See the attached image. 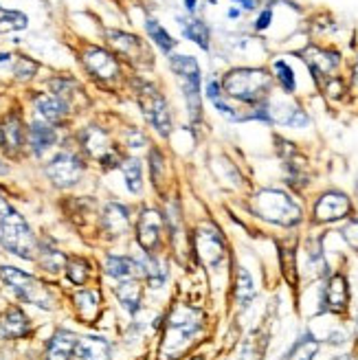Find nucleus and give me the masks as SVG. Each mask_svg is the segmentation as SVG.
<instances>
[{
    "mask_svg": "<svg viewBox=\"0 0 358 360\" xmlns=\"http://www.w3.org/2000/svg\"><path fill=\"white\" fill-rule=\"evenodd\" d=\"M205 328V314L198 308L183 303L176 305L165 323L163 343H160V358L163 360H176L183 356Z\"/></svg>",
    "mask_w": 358,
    "mask_h": 360,
    "instance_id": "1",
    "label": "nucleus"
},
{
    "mask_svg": "<svg viewBox=\"0 0 358 360\" xmlns=\"http://www.w3.org/2000/svg\"><path fill=\"white\" fill-rule=\"evenodd\" d=\"M250 207H253V213L257 218L277 226L293 229L303 220V211L299 202L290 193H286L281 189H260L253 195V205Z\"/></svg>",
    "mask_w": 358,
    "mask_h": 360,
    "instance_id": "2",
    "label": "nucleus"
},
{
    "mask_svg": "<svg viewBox=\"0 0 358 360\" xmlns=\"http://www.w3.org/2000/svg\"><path fill=\"white\" fill-rule=\"evenodd\" d=\"M0 244H3L9 253L31 259L35 255V238L25 222V218L18 213L9 202L7 198L0 191Z\"/></svg>",
    "mask_w": 358,
    "mask_h": 360,
    "instance_id": "3",
    "label": "nucleus"
},
{
    "mask_svg": "<svg viewBox=\"0 0 358 360\" xmlns=\"http://www.w3.org/2000/svg\"><path fill=\"white\" fill-rule=\"evenodd\" d=\"M271 75L262 68H236L226 73V77L220 82L222 90L231 97L242 103H262L268 97L271 90Z\"/></svg>",
    "mask_w": 358,
    "mask_h": 360,
    "instance_id": "4",
    "label": "nucleus"
},
{
    "mask_svg": "<svg viewBox=\"0 0 358 360\" xmlns=\"http://www.w3.org/2000/svg\"><path fill=\"white\" fill-rule=\"evenodd\" d=\"M0 279L11 288L18 299L33 303L44 310H53V297L49 292V288L35 277L23 273V270H18L13 266H3L0 268Z\"/></svg>",
    "mask_w": 358,
    "mask_h": 360,
    "instance_id": "5",
    "label": "nucleus"
},
{
    "mask_svg": "<svg viewBox=\"0 0 358 360\" xmlns=\"http://www.w3.org/2000/svg\"><path fill=\"white\" fill-rule=\"evenodd\" d=\"M170 66L183 82V95L191 121L200 117V66L191 56H170Z\"/></svg>",
    "mask_w": 358,
    "mask_h": 360,
    "instance_id": "6",
    "label": "nucleus"
},
{
    "mask_svg": "<svg viewBox=\"0 0 358 360\" xmlns=\"http://www.w3.org/2000/svg\"><path fill=\"white\" fill-rule=\"evenodd\" d=\"M136 97H139V105H141L143 115H146L148 123L160 136H170V132H172V112H170V105H167L165 97L160 95L154 86H150L146 82H139Z\"/></svg>",
    "mask_w": 358,
    "mask_h": 360,
    "instance_id": "7",
    "label": "nucleus"
},
{
    "mask_svg": "<svg viewBox=\"0 0 358 360\" xmlns=\"http://www.w3.org/2000/svg\"><path fill=\"white\" fill-rule=\"evenodd\" d=\"M321 314H345L350 305V283L343 273H334L328 277L326 285L321 288L319 299Z\"/></svg>",
    "mask_w": 358,
    "mask_h": 360,
    "instance_id": "8",
    "label": "nucleus"
},
{
    "mask_svg": "<svg viewBox=\"0 0 358 360\" xmlns=\"http://www.w3.org/2000/svg\"><path fill=\"white\" fill-rule=\"evenodd\" d=\"M314 215V222H338V220H345L352 215V200L350 195L338 191V189H330L326 193L319 195V200L314 202L312 209Z\"/></svg>",
    "mask_w": 358,
    "mask_h": 360,
    "instance_id": "9",
    "label": "nucleus"
},
{
    "mask_svg": "<svg viewBox=\"0 0 358 360\" xmlns=\"http://www.w3.org/2000/svg\"><path fill=\"white\" fill-rule=\"evenodd\" d=\"M193 246H196V253H198L200 262L209 268H218L226 255L224 240L213 226H200L193 238Z\"/></svg>",
    "mask_w": 358,
    "mask_h": 360,
    "instance_id": "10",
    "label": "nucleus"
},
{
    "mask_svg": "<svg viewBox=\"0 0 358 360\" xmlns=\"http://www.w3.org/2000/svg\"><path fill=\"white\" fill-rule=\"evenodd\" d=\"M84 174V165L82 160L70 154V152H62L46 165V176L53 180V185L58 187H73L79 183V178Z\"/></svg>",
    "mask_w": 358,
    "mask_h": 360,
    "instance_id": "11",
    "label": "nucleus"
},
{
    "mask_svg": "<svg viewBox=\"0 0 358 360\" xmlns=\"http://www.w3.org/2000/svg\"><path fill=\"white\" fill-rule=\"evenodd\" d=\"M160 233H163V218H160L154 209H146L141 213L139 224H136V240L146 253L156 250L160 242Z\"/></svg>",
    "mask_w": 358,
    "mask_h": 360,
    "instance_id": "12",
    "label": "nucleus"
},
{
    "mask_svg": "<svg viewBox=\"0 0 358 360\" xmlns=\"http://www.w3.org/2000/svg\"><path fill=\"white\" fill-rule=\"evenodd\" d=\"M84 148L88 150V154H91L93 158H97L99 163H103V165H119L117 163L119 154L113 148L108 134H106L103 130H99V128H88L84 132Z\"/></svg>",
    "mask_w": 358,
    "mask_h": 360,
    "instance_id": "13",
    "label": "nucleus"
},
{
    "mask_svg": "<svg viewBox=\"0 0 358 360\" xmlns=\"http://www.w3.org/2000/svg\"><path fill=\"white\" fill-rule=\"evenodd\" d=\"M84 64L86 68L91 70L95 77H101V79H115L119 75V66H117V60L110 56V53H106L103 49H97V46H91L84 51Z\"/></svg>",
    "mask_w": 358,
    "mask_h": 360,
    "instance_id": "14",
    "label": "nucleus"
},
{
    "mask_svg": "<svg viewBox=\"0 0 358 360\" xmlns=\"http://www.w3.org/2000/svg\"><path fill=\"white\" fill-rule=\"evenodd\" d=\"M268 110H271V121L277 125H286V128H306L310 123V117L306 115V110H301L295 103L268 101Z\"/></svg>",
    "mask_w": 358,
    "mask_h": 360,
    "instance_id": "15",
    "label": "nucleus"
},
{
    "mask_svg": "<svg viewBox=\"0 0 358 360\" xmlns=\"http://www.w3.org/2000/svg\"><path fill=\"white\" fill-rule=\"evenodd\" d=\"M75 349H77V336L73 332L60 330V332H56V336L51 338L44 360H70L75 354Z\"/></svg>",
    "mask_w": 358,
    "mask_h": 360,
    "instance_id": "16",
    "label": "nucleus"
},
{
    "mask_svg": "<svg viewBox=\"0 0 358 360\" xmlns=\"http://www.w3.org/2000/svg\"><path fill=\"white\" fill-rule=\"evenodd\" d=\"M29 332V321L20 308H9L0 319V338H23Z\"/></svg>",
    "mask_w": 358,
    "mask_h": 360,
    "instance_id": "17",
    "label": "nucleus"
},
{
    "mask_svg": "<svg viewBox=\"0 0 358 360\" xmlns=\"http://www.w3.org/2000/svg\"><path fill=\"white\" fill-rule=\"evenodd\" d=\"M58 139L56 128H51L49 121H33L31 128H29V143H31V150L33 154H44L53 143Z\"/></svg>",
    "mask_w": 358,
    "mask_h": 360,
    "instance_id": "18",
    "label": "nucleus"
},
{
    "mask_svg": "<svg viewBox=\"0 0 358 360\" xmlns=\"http://www.w3.org/2000/svg\"><path fill=\"white\" fill-rule=\"evenodd\" d=\"M79 360H110V343L101 336H84L77 340Z\"/></svg>",
    "mask_w": 358,
    "mask_h": 360,
    "instance_id": "19",
    "label": "nucleus"
},
{
    "mask_svg": "<svg viewBox=\"0 0 358 360\" xmlns=\"http://www.w3.org/2000/svg\"><path fill=\"white\" fill-rule=\"evenodd\" d=\"M35 110H38V115L44 121L56 123L66 117L68 105L60 95H40V97H35Z\"/></svg>",
    "mask_w": 358,
    "mask_h": 360,
    "instance_id": "20",
    "label": "nucleus"
},
{
    "mask_svg": "<svg viewBox=\"0 0 358 360\" xmlns=\"http://www.w3.org/2000/svg\"><path fill=\"white\" fill-rule=\"evenodd\" d=\"M308 62L310 70L314 79H319L321 75H328L338 66V53H328V51H321V49H310L308 51V58H303Z\"/></svg>",
    "mask_w": 358,
    "mask_h": 360,
    "instance_id": "21",
    "label": "nucleus"
},
{
    "mask_svg": "<svg viewBox=\"0 0 358 360\" xmlns=\"http://www.w3.org/2000/svg\"><path fill=\"white\" fill-rule=\"evenodd\" d=\"M106 273L115 279H132L134 275H141V266L136 259L121 257V255H108L106 257Z\"/></svg>",
    "mask_w": 358,
    "mask_h": 360,
    "instance_id": "22",
    "label": "nucleus"
},
{
    "mask_svg": "<svg viewBox=\"0 0 358 360\" xmlns=\"http://www.w3.org/2000/svg\"><path fill=\"white\" fill-rule=\"evenodd\" d=\"M115 295H117L119 303L130 314H136L139 312V308H141V285L134 279H123L115 288Z\"/></svg>",
    "mask_w": 358,
    "mask_h": 360,
    "instance_id": "23",
    "label": "nucleus"
},
{
    "mask_svg": "<svg viewBox=\"0 0 358 360\" xmlns=\"http://www.w3.org/2000/svg\"><path fill=\"white\" fill-rule=\"evenodd\" d=\"M108 38L110 42L117 46V51H121L123 56L128 58H146V49H143L141 40L136 35H130V33H123V31H108Z\"/></svg>",
    "mask_w": 358,
    "mask_h": 360,
    "instance_id": "24",
    "label": "nucleus"
},
{
    "mask_svg": "<svg viewBox=\"0 0 358 360\" xmlns=\"http://www.w3.org/2000/svg\"><path fill=\"white\" fill-rule=\"evenodd\" d=\"M130 218H128V209L121 207V205H108L103 211V226L113 236H121V233L128 231Z\"/></svg>",
    "mask_w": 358,
    "mask_h": 360,
    "instance_id": "25",
    "label": "nucleus"
},
{
    "mask_svg": "<svg viewBox=\"0 0 358 360\" xmlns=\"http://www.w3.org/2000/svg\"><path fill=\"white\" fill-rule=\"evenodd\" d=\"M255 295H257V288H255L253 277H250L246 268H240L236 277V299L240 303V308L246 310L248 305L255 301Z\"/></svg>",
    "mask_w": 358,
    "mask_h": 360,
    "instance_id": "26",
    "label": "nucleus"
},
{
    "mask_svg": "<svg viewBox=\"0 0 358 360\" xmlns=\"http://www.w3.org/2000/svg\"><path fill=\"white\" fill-rule=\"evenodd\" d=\"M319 352V340L312 332H306L301 338H297V343L290 347L286 360H314Z\"/></svg>",
    "mask_w": 358,
    "mask_h": 360,
    "instance_id": "27",
    "label": "nucleus"
},
{
    "mask_svg": "<svg viewBox=\"0 0 358 360\" xmlns=\"http://www.w3.org/2000/svg\"><path fill=\"white\" fill-rule=\"evenodd\" d=\"M146 31H148V35L152 38V42L163 51V53H167V56H172L174 53V49H176V40L172 38V35L160 27V22L158 20H154V18H150V20L146 22Z\"/></svg>",
    "mask_w": 358,
    "mask_h": 360,
    "instance_id": "28",
    "label": "nucleus"
},
{
    "mask_svg": "<svg viewBox=\"0 0 358 360\" xmlns=\"http://www.w3.org/2000/svg\"><path fill=\"white\" fill-rule=\"evenodd\" d=\"M75 305H77L79 316L86 323H93L95 316H97V310H99V297H97V292L82 290V292L75 295Z\"/></svg>",
    "mask_w": 358,
    "mask_h": 360,
    "instance_id": "29",
    "label": "nucleus"
},
{
    "mask_svg": "<svg viewBox=\"0 0 358 360\" xmlns=\"http://www.w3.org/2000/svg\"><path fill=\"white\" fill-rule=\"evenodd\" d=\"M181 27H183V35L187 40L196 42L203 51H209V27L203 22V20H187V25L181 20Z\"/></svg>",
    "mask_w": 358,
    "mask_h": 360,
    "instance_id": "30",
    "label": "nucleus"
},
{
    "mask_svg": "<svg viewBox=\"0 0 358 360\" xmlns=\"http://www.w3.org/2000/svg\"><path fill=\"white\" fill-rule=\"evenodd\" d=\"M27 25H29V18L23 11L0 7V33L23 31V29H27Z\"/></svg>",
    "mask_w": 358,
    "mask_h": 360,
    "instance_id": "31",
    "label": "nucleus"
},
{
    "mask_svg": "<svg viewBox=\"0 0 358 360\" xmlns=\"http://www.w3.org/2000/svg\"><path fill=\"white\" fill-rule=\"evenodd\" d=\"M273 70H275V77L281 86V90L286 95H293L297 90V79H295V70L293 66L286 62V60H275L273 64Z\"/></svg>",
    "mask_w": 358,
    "mask_h": 360,
    "instance_id": "32",
    "label": "nucleus"
},
{
    "mask_svg": "<svg viewBox=\"0 0 358 360\" xmlns=\"http://www.w3.org/2000/svg\"><path fill=\"white\" fill-rule=\"evenodd\" d=\"M308 266L314 270L317 277L328 275V262L324 255V244H321V240L308 244Z\"/></svg>",
    "mask_w": 358,
    "mask_h": 360,
    "instance_id": "33",
    "label": "nucleus"
},
{
    "mask_svg": "<svg viewBox=\"0 0 358 360\" xmlns=\"http://www.w3.org/2000/svg\"><path fill=\"white\" fill-rule=\"evenodd\" d=\"M123 169V176H125V185H128V189L132 193H139L141 187H143V172H141V163L136 158H130L125 160V163L121 165Z\"/></svg>",
    "mask_w": 358,
    "mask_h": 360,
    "instance_id": "34",
    "label": "nucleus"
},
{
    "mask_svg": "<svg viewBox=\"0 0 358 360\" xmlns=\"http://www.w3.org/2000/svg\"><path fill=\"white\" fill-rule=\"evenodd\" d=\"M5 143L11 152H15L18 148L23 146V125H20V119L18 117H11L5 125Z\"/></svg>",
    "mask_w": 358,
    "mask_h": 360,
    "instance_id": "35",
    "label": "nucleus"
},
{
    "mask_svg": "<svg viewBox=\"0 0 358 360\" xmlns=\"http://www.w3.org/2000/svg\"><path fill=\"white\" fill-rule=\"evenodd\" d=\"M66 275H68V279L73 281V283L82 285V283H86L88 275H91V268H88V264L84 259L75 257V259H70L66 264Z\"/></svg>",
    "mask_w": 358,
    "mask_h": 360,
    "instance_id": "36",
    "label": "nucleus"
},
{
    "mask_svg": "<svg viewBox=\"0 0 358 360\" xmlns=\"http://www.w3.org/2000/svg\"><path fill=\"white\" fill-rule=\"evenodd\" d=\"M40 262H42V266H44L46 270H51V273H56V270H60V268L66 264V257L60 253V250H56V248H44Z\"/></svg>",
    "mask_w": 358,
    "mask_h": 360,
    "instance_id": "37",
    "label": "nucleus"
},
{
    "mask_svg": "<svg viewBox=\"0 0 358 360\" xmlns=\"http://www.w3.org/2000/svg\"><path fill=\"white\" fill-rule=\"evenodd\" d=\"M341 238L345 240V244L358 253V218H352L345 222V226L341 229Z\"/></svg>",
    "mask_w": 358,
    "mask_h": 360,
    "instance_id": "38",
    "label": "nucleus"
},
{
    "mask_svg": "<svg viewBox=\"0 0 358 360\" xmlns=\"http://www.w3.org/2000/svg\"><path fill=\"white\" fill-rule=\"evenodd\" d=\"M35 70H38V64L31 62V60H27V58H23V60H18V64H15V68H13V73H15L18 79H31V77L35 75Z\"/></svg>",
    "mask_w": 358,
    "mask_h": 360,
    "instance_id": "39",
    "label": "nucleus"
},
{
    "mask_svg": "<svg viewBox=\"0 0 358 360\" xmlns=\"http://www.w3.org/2000/svg\"><path fill=\"white\" fill-rule=\"evenodd\" d=\"M271 22H273V7H266L260 11L253 27H255V31H266L268 27H271Z\"/></svg>",
    "mask_w": 358,
    "mask_h": 360,
    "instance_id": "40",
    "label": "nucleus"
},
{
    "mask_svg": "<svg viewBox=\"0 0 358 360\" xmlns=\"http://www.w3.org/2000/svg\"><path fill=\"white\" fill-rule=\"evenodd\" d=\"M234 3H238V7H242L244 11H253L257 7V0H234Z\"/></svg>",
    "mask_w": 358,
    "mask_h": 360,
    "instance_id": "41",
    "label": "nucleus"
},
{
    "mask_svg": "<svg viewBox=\"0 0 358 360\" xmlns=\"http://www.w3.org/2000/svg\"><path fill=\"white\" fill-rule=\"evenodd\" d=\"M143 143L146 141H143V136L139 132H130V148H141Z\"/></svg>",
    "mask_w": 358,
    "mask_h": 360,
    "instance_id": "42",
    "label": "nucleus"
},
{
    "mask_svg": "<svg viewBox=\"0 0 358 360\" xmlns=\"http://www.w3.org/2000/svg\"><path fill=\"white\" fill-rule=\"evenodd\" d=\"M185 9H187V13H193L196 11V0H185Z\"/></svg>",
    "mask_w": 358,
    "mask_h": 360,
    "instance_id": "43",
    "label": "nucleus"
},
{
    "mask_svg": "<svg viewBox=\"0 0 358 360\" xmlns=\"http://www.w3.org/2000/svg\"><path fill=\"white\" fill-rule=\"evenodd\" d=\"M242 9H229V18H240Z\"/></svg>",
    "mask_w": 358,
    "mask_h": 360,
    "instance_id": "44",
    "label": "nucleus"
},
{
    "mask_svg": "<svg viewBox=\"0 0 358 360\" xmlns=\"http://www.w3.org/2000/svg\"><path fill=\"white\" fill-rule=\"evenodd\" d=\"M7 172H9V167H7V165L3 163V160H0V176H3V174H7Z\"/></svg>",
    "mask_w": 358,
    "mask_h": 360,
    "instance_id": "45",
    "label": "nucleus"
},
{
    "mask_svg": "<svg viewBox=\"0 0 358 360\" xmlns=\"http://www.w3.org/2000/svg\"><path fill=\"white\" fill-rule=\"evenodd\" d=\"M332 360H354L352 356H334Z\"/></svg>",
    "mask_w": 358,
    "mask_h": 360,
    "instance_id": "46",
    "label": "nucleus"
},
{
    "mask_svg": "<svg viewBox=\"0 0 358 360\" xmlns=\"http://www.w3.org/2000/svg\"><path fill=\"white\" fill-rule=\"evenodd\" d=\"M3 143H5V130L0 128V146H3Z\"/></svg>",
    "mask_w": 358,
    "mask_h": 360,
    "instance_id": "47",
    "label": "nucleus"
},
{
    "mask_svg": "<svg viewBox=\"0 0 358 360\" xmlns=\"http://www.w3.org/2000/svg\"><path fill=\"white\" fill-rule=\"evenodd\" d=\"M354 77H356V84H358V64H356V68H354Z\"/></svg>",
    "mask_w": 358,
    "mask_h": 360,
    "instance_id": "48",
    "label": "nucleus"
},
{
    "mask_svg": "<svg viewBox=\"0 0 358 360\" xmlns=\"http://www.w3.org/2000/svg\"><path fill=\"white\" fill-rule=\"evenodd\" d=\"M189 360H205L203 356H193V358H189Z\"/></svg>",
    "mask_w": 358,
    "mask_h": 360,
    "instance_id": "49",
    "label": "nucleus"
},
{
    "mask_svg": "<svg viewBox=\"0 0 358 360\" xmlns=\"http://www.w3.org/2000/svg\"><path fill=\"white\" fill-rule=\"evenodd\" d=\"M356 330H358V310H356Z\"/></svg>",
    "mask_w": 358,
    "mask_h": 360,
    "instance_id": "50",
    "label": "nucleus"
},
{
    "mask_svg": "<svg viewBox=\"0 0 358 360\" xmlns=\"http://www.w3.org/2000/svg\"><path fill=\"white\" fill-rule=\"evenodd\" d=\"M356 195H358V183H356Z\"/></svg>",
    "mask_w": 358,
    "mask_h": 360,
    "instance_id": "51",
    "label": "nucleus"
},
{
    "mask_svg": "<svg viewBox=\"0 0 358 360\" xmlns=\"http://www.w3.org/2000/svg\"><path fill=\"white\" fill-rule=\"evenodd\" d=\"M0 360H5V358H3V354H0Z\"/></svg>",
    "mask_w": 358,
    "mask_h": 360,
    "instance_id": "52",
    "label": "nucleus"
}]
</instances>
